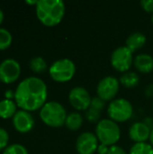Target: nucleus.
Masks as SVG:
<instances>
[{
  "mask_svg": "<svg viewBox=\"0 0 153 154\" xmlns=\"http://www.w3.org/2000/svg\"><path fill=\"white\" fill-rule=\"evenodd\" d=\"M30 69L35 73H42L47 69V62L42 57H34L30 60Z\"/></svg>",
  "mask_w": 153,
  "mask_h": 154,
  "instance_id": "nucleus-20",
  "label": "nucleus"
},
{
  "mask_svg": "<svg viewBox=\"0 0 153 154\" xmlns=\"http://www.w3.org/2000/svg\"><path fill=\"white\" fill-rule=\"evenodd\" d=\"M66 6L61 0H39L36 5V15L46 26L59 24L65 14Z\"/></svg>",
  "mask_w": 153,
  "mask_h": 154,
  "instance_id": "nucleus-2",
  "label": "nucleus"
},
{
  "mask_svg": "<svg viewBox=\"0 0 153 154\" xmlns=\"http://www.w3.org/2000/svg\"><path fill=\"white\" fill-rule=\"evenodd\" d=\"M21 74V66L14 59H6L0 63V81L11 84L16 81Z\"/></svg>",
  "mask_w": 153,
  "mask_h": 154,
  "instance_id": "nucleus-10",
  "label": "nucleus"
},
{
  "mask_svg": "<svg viewBox=\"0 0 153 154\" xmlns=\"http://www.w3.org/2000/svg\"><path fill=\"white\" fill-rule=\"evenodd\" d=\"M3 154H28V151L23 145L14 143L7 146L4 150Z\"/></svg>",
  "mask_w": 153,
  "mask_h": 154,
  "instance_id": "nucleus-22",
  "label": "nucleus"
},
{
  "mask_svg": "<svg viewBox=\"0 0 153 154\" xmlns=\"http://www.w3.org/2000/svg\"><path fill=\"white\" fill-rule=\"evenodd\" d=\"M107 154H127L124 149L118 145H113L109 147L108 153Z\"/></svg>",
  "mask_w": 153,
  "mask_h": 154,
  "instance_id": "nucleus-27",
  "label": "nucleus"
},
{
  "mask_svg": "<svg viewBox=\"0 0 153 154\" xmlns=\"http://www.w3.org/2000/svg\"><path fill=\"white\" fill-rule=\"evenodd\" d=\"M151 22H152V23H153V14H152V16H151Z\"/></svg>",
  "mask_w": 153,
  "mask_h": 154,
  "instance_id": "nucleus-34",
  "label": "nucleus"
},
{
  "mask_svg": "<svg viewBox=\"0 0 153 154\" xmlns=\"http://www.w3.org/2000/svg\"><path fill=\"white\" fill-rule=\"evenodd\" d=\"M86 118L90 123H98L101 119V111L96 110L95 108H92L89 106V108L86 111Z\"/></svg>",
  "mask_w": 153,
  "mask_h": 154,
  "instance_id": "nucleus-23",
  "label": "nucleus"
},
{
  "mask_svg": "<svg viewBox=\"0 0 153 154\" xmlns=\"http://www.w3.org/2000/svg\"><path fill=\"white\" fill-rule=\"evenodd\" d=\"M4 17H5L4 13H3V11L0 9V24H1V23H2V22L4 21Z\"/></svg>",
  "mask_w": 153,
  "mask_h": 154,
  "instance_id": "nucleus-31",
  "label": "nucleus"
},
{
  "mask_svg": "<svg viewBox=\"0 0 153 154\" xmlns=\"http://www.w3.org/2000/svg\"><path fill=\"white\" fill-rule=\"evenodd\" d=\"M83 117L78 112H71L67 116L65 125L69 131H78L83 125Z\"/></svg>",
  "mask_w": 153,
  "mask_h": 154,
  "instance_id": "nucleus-17",
  "label": "nucleus"
},
{
  "mask_svg": "<svg viewBox=\"0 0 153 154\" xmlns=\"http://www.w3.org/2000/svg\"><path fill=\"white\" fill-rule=\"evenodd\" d=\"M13 125L14 129L22 134L30 132L34 126V119L32 116L24 110H20L15 113L13 117Z\"/></svg>",
  "mask_w": 153,
  "mask_h": 154,
  "instance_id": "nucleus-12",
  "label": "nucleus"
},
{
  "mask_svg": "<svg viewBox=\"0 0 153 154\" xmlns=\"http://www.w3.org/2000/svg\"><path fill=\"white\" fill-rule=\"evenodd\" d=\"M150 141H151V144L153 146V129L151 130V136H150Z\"/></svg>",
  "mask_w": 153,
  "mask_h": 154,
  "instance_id": "nucleus-33",
  "label": "nucleus"
},
{
  "mask_svg": "<svg viewBox=\"0 0 153 154\" xmlns=\"http://www.w3.org/2000/svg\"><path fill=\"white\" fill-rule=\"evenodd\" d=\"M16 103L11 99H4L0 101V117L3 119H8L14 117L16 113Z\"/></svg>",
  "mask_w": 153,
  "mask_h": 154,
  "instance_id": "nucleus-16",
  "label": "nucleus"
},
{
  "mask_svg": "<svg viewBox=\"0 0 153 154\" xmlns=\"http://www.w3.org/2000/svg\"><path fill=\"white\" fill-rule=\"evenodd\" d=\"M129 154H153V146L147 143H135L131 147Z\"/></svg>",
  "mask_w": 153,
  "mask_h": 154,
  "instance_id": "nucleus-19",
  "label": "nucleus"
},
{
  "mask_svg": "<svg viewBox=\"0 0 153 154\" xmlns=\"http://www.w3.org/2000/svg\"><path fill=\"white\" fill-rule=\"evenodd\" d=\"M8 141H9L8 133L4 128H0V152L4 151L7 147Z\"/></svg>",
  "mask_w": 153,
  "mask_h": 154,
  "instance_id": "nucleus-24",
  "label": "nucleus"
},
{
  "mask_svg": "<svg viewBox=\"0 0 153 154\" xmlns=\"http://www.w3.org/2000/svg\"><path fill=\"white\" fill-rule=\"evenodd\" d=\"M48 89L45 82L37 77H28L23 79L14 91L16 105L24 111L41 109L46 103Z\"/></svg>",
  "mask_w": 153,
  "mask_h": 154,
  "instance_id": "nucleus-1",
  "label": "nucleus"
},
{
  "mask_svg": "<svg viewBox=\"0 0 153 154\" xmlns=\"http://www.w3.org/2000/svg\"><path fill=\"white\" fill-rule=\"evenodd\" d=\"M133 60V52L126 46H120L112 52L110 61L115 69L120 72H126L129 71Z\"/></svg>",
  "mask_w": 153,
  "mask_h": 154,
  "instance_id": "nucleus-7",
  "label": "nucleus"
},
{
  "mask_svg": "<svg viewBox=\"0 0 153 154\" xmlns=\"http://www.w3.org/2000/svg\"><path fill=\"white\" fill-rule=\"evenodd\" d=\"M67 112L64 106L57 101H49L41 108L40 117L41 121L50 127H61L65 125Z\"/></svg>",
  "mask_w": 153,
  "mask_h": 154,
  "instance_id": "nucleus-3",
  "label": "nucleus"
},
{
  "mask_svg": "<svg viewBox=\"0 0 153 154\" xmlns=\"http://www.w3.org/2000/svg\"><path fill=\"white\" fill-rule=\"evenodd\" d=\"M25 3L26 4H29V5H37V3H38V1H29V0H26L25 1Z\"/></svg>",
  "mask_w": 153,
  "mask_h": 154,
  "instance_id": "nucleus-32",
  "label": "nucleus"
},
{
  "mask_svg": "<svg viewBox=\"0 0 153 154\" xmlns=\"http://www.w3.org/2000/svg\"><path fill=\"white\" fill-rule=\"evenodd\" d=\"M125 43V46L133 53L135 51L142 48L145 45L146 36L141 32H134L127 37Z\"/></svg>",
  "mask_w": 153,
  "mask_h": 154,
  "instance_id": "nucleus-15",
  "label": "nucleus"
},
{
  "mask_svg": "<svg viewBox=\"0 0 153 154\" xmlns=\"http://www.w3.org/2000/svg\"><path fill=\"white\" fill-rule=\"evenodd\" d=\"M136 69L142 73H150L153 70V58L148 53H140L133 60Z\"/></svg>",
  "mask_w": 153,
  "mask_h": 154,
  "instance_id": "nucleus-14",
  "label": "nucleus"
},
{
  "mask_svg": "<svg viewBox=\"0 0 153 154\" xmlns=\"http://www.w3.org/2000/svg\"><path fill=\"white\" fill-rule=\"evenodd\" d=\"M107 114L110 119L115 123H124L132 117L133 107L131 102L125 98H115L109 103Z\"/></svg>",
  "mask_w": 153,
  "mask_h": 154,
  "instance_id": "nucleus-6",
  "label": "nucleus"
},
{
  "mask_svg": "<svg viewBox=\"0 0 153 154\" xmlns=\"http://www.w3.org/2000/svg\"><path fill=\"white\" fill-rule=\"evenodd\" d=\"M120 83L127 88H135L140 82V77L136 72L126 71L120 78Z\"/></svg>",
  "mask_w": 153,
  "mask_h": 154,
  "instance_id": "nucleus-18",
  "label": "nucleus"
},
{
  "mask_svg": "<svg viewBox=\"0 0 153 154\" xmlns=\"http://www.w3.org/2000/svg\"><path fill=\"white\" fill-rule=\"evenodd\" d=\"M98 142L96 134L84 132L77 139L76 150L78 154H94L97 151Z\"/></svg>",
  "mask_w": 153,
  "mask_h": 154,
  "instance_id": "nucleus-11",
  "label": "nucleus"
},
{
  "mask_svg": "<svg viewBox=\"0 0 153 154\" xmlns=\"http://www.w3.org/2000/svg\"><path fill=\"white\" fill-rule=\"evenodd\" d=\"M12 41L13 36L11 32L5 28H0V51L9 48L12 44Z\"/></svg>",
  "mask_w": 153,
  "mask_h": 154,
  "instance_id": "nucleus-21",
  "label": "nucleus"
},
{
  "mask_svg": "<svg viewBox=\"0 0 153 154\" xmlns=\"http://www.w3.org/2000/svg\"><path fill=\"white\" fill-rule=\"evenodd\" d=\"M143 123L151 129V130H152L153 129V119L152 118H151V117H146L144 120H143Z\"/></svg>",
  "mask_w": 153,
  "mask_h": 154,
  "instance_id": "nucleus-30",
  "label": "nucleus"
},
{
  "mask_svg": "<svg viewBox=\"0 0 153 154\" xmlns=\"http://www.w3.org/2000/svg\"><path fill=\"white\" fill-rule=\"evenodd\" d=\"M141 5L144 11L148 13H153V0H142Z\"/></svg>",
  "mask_w": 153,
  "mask_h": 154,
  "instance_id": "nucleus-26",
  "label": "nucleus"
},
{
  "mask_svg": "<svg viewBox=\"0 0 153 154\" xmlns=\"http://www.w3.org/2000/svg\"><path fill=\"white\" fill-rule=\"evenodd\" d=\"M108 150H109V146H106L105 144H99L98 148H97V153L98 154H107L108 153Z\"/></svg>",
  "mask_w": 153,
  "mask_h": 154,
  "instance_id": "nucleus-28",
  "label": "nucleus"
},
{
  "mask_svg": "<svg viewBox=\"0 0 153 154\" xmlns=\"http://www.w3.org/2000/svg\"><path fill=\"white\" fill-rule=\"evenodd\" d=\"M144 94L146 97H153V84H149L145 89H144Z\"/></svg>",
  "mask_w": 153,
  "mask_h": 154,
  "instance_id": "nucleus-29",
  "label": "nucleus"
},
{
  "mask_svg": "<svg viewBox=\"0 0 153 154\" xmlns=\"http://www.w3.org/2000/svg\"><path fill=\"white\" fill-rule=\"evenodd\" d=\"M151 130L143 123L136 122L129 128V137L135 143H146L150 139Z\"/></svg>",
  "mask_w": 153,
  "mask_h": 154,
  "instance_id": "nucleus-13",
  "label": "nucleus"
},
{
  "mask_svg": "<svg viewBox=\"0 0 153 154\" xmlns=\"http://www.w3.org/2000/svg\"><path fill=\"white\" fill-rule=\"evenodd\" d=\"M120 88V81L114 76L103 78L96 87V94L99 98L106 101H112L116 97Z\"/></svg>",
  "mask_w": 153,
  "mask_h": 154,
  "instance_id": "nucleus-8",
  "label": "nucleus"
},
{
  "mask_svg": "<svg viewBox=\"0 0 153 154\" xmlns=\"http://www.w3.org/2000/svg\"><path fill=\"white\" fill-rule=\"evenodd\" d=\"M69 100L75 109L78 111H87L90 106L92 97L84 87L77 86L70 90Z\"/></svg>",
  "mask_w": 153,
  "mask_h": 154,
  "instance_id": "nucleus-9",
  "label": "nucleus"
},
{
  "mask_svg": "<svg viewBox=\"0 0 153 154\" xmlns=\"http://www.w3.org/2000/svg\"><path fill=\"white\" fill-rule=\"evenodd\" d=\"M106 106V102L104 100H102L101 98H99L98 97H92V100H91V104H90V107L92 108H95L96 110H99V111H103V109L105 108Z\"/></svg>",
  "mask_w": 153,
  "mask_h": 154,
  "instance_id": "nucleus-25",
  "label": "nucleus"
},
{
  "mask_svg": "<svg viewBox=\"0 0 153 154\" xmlns=\"http://www.w3.org/2000/svg\"><path fill=\"white\" fill-rule=\"evenodd\" d=\"M49 73L50 78L56 82H68L72 79L76 73V65L70 59H60L50 65Z\"/></svg>",
  "mask_w": 153,
  "mask_h": 154,
  "instance_id": "nucleus-5",
  "label": "nucleus"
},
{
  "mask_svg": "<svg viewBox=\"0 0 153 154\" xmlns=\"http://www.w3.org/2000/svg\"><path fill=\"white\" fill-rule=\"evenodd\" d=\"M96 135L101 144L113 146L120 140L121 130L117 123L110 118L101 119L96 126Z\"/></svg>",
  "mask_w": 153,
  "mask_h": 154,
  "instance_id": "nucleus-4",
  "label": "nucleus"
}]
</instances>
